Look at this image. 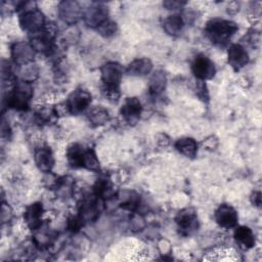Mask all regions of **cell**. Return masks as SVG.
I'll return each mask as SVG.
<instances>
[{"mask_svg":"<svg viewBox=\"0 0 262 262\" xmlns=\"http://www.w3.org/2000/svg\"><path fill=\"white\" fill-rule=\"evenodd\" d=\"M251 202L254 206L260 207V205H261V193H260V191H254L251 194Z\"/></svg>","mask_w":262,"mask_h":262,"instance_id":"obj_32","label":"cell"},{"mask_svg":"<svg viewBox=\"0 0 262 262\" xmlns=\"http://www.w3.org/2000/svg\"><path fill=\"white\" fill-rule=\"evenodd\" d=\"M35 55V50L31 44L26 42H16L11 47V56L17 64L26 66L31 63Z\"/></svg>","mask_w":262,"mask_h":262,"instance_id":"obj_13","label":"cell"},{"mask_svg":"<svg viewBox=\"0 0 262 262\" xmlns=\"http://www.w3.org/2000/svg\"><path fill=\"white\" fill-rule=\"evenodd\" d=\"M42 215H43V206L41 203H34L30 205L25 213L24 220L26 224L33 230L41 227L42 224Z\"/></svg>","mask_w":262,"mask_h":262,"instance_id":"obj_15","label":"cell"},{"mask_svg":"<svg viewBox=\"0 0 262 262\" xmlns=\"http://www.w3.org/2000/svg\"><path fill=\"white\" fill-rule=\"evenodd\" d=\"M179 232L182 235H190L199 228L196 212L193 208H185L178 212L175 218Z\"/></svg>","mask_w":262,"mask_h":262,"instance_id":"obj_5","label":"cell"},{"mask_svg":"<svg viewBox=\"0 0 262 262\" xmlns=\"http://www.w3.org/2000/svg\"><path fill=\"white\" fill-rule=\"evenodd\" d=\"M108 15L107 8L101 3H94L90 5L83 14L85 24L90 27L97 29L104 21H106Z\"/></svg>","mask_w":262,"mask_h":262,"instance_id":"obj_8","label":"cell"},{"mask_svg":"<svg viewBox=\"0 0 262 262\" xmlns=\"http://www.w3.org/2000/svg\"><path fill=\"white\" fill-rule=\"evenodd\" d=\"M58 15L60 19L69 25L77 23L82 16L81 7L76 1H62L58 5Z\"/></svg>","mask_w":262,"mask_h":262,"instance_id":"obj_12","label":"cell"},{"mask_svg":"<svg viewBox=\"0 0 262 262\" xmlns=\"http://www.w3.org/2000/svg\"><path fill=\"white\" fill-rule=\"evenodd\" d=\"M38 76V69L36 67V64L33 63H28L26 66H24V70L21 71V77L24 81L27 82H32L33 80H35Z\"/></svg>","mask_w":262,"mask_h":262,"instance_id":"obj_27","label":"cell"},{"mask_svg":"<svg viewBox=\"0 0 262 262\" xmlns=\"http://www.w3.org/2000/svg\"><path fill=\"white\" fill-rule=\"evenodd\" d=\"M88 120L92 126H101L104 125L110 120L108 112L102 106H95L91 108L87 114Z\"/></svg>","mask_w":262,"mask_h":262,"instance_id":"obj_23","label":"cell"},{"mask_svg":"<svg viewBox=\"0 0 262 262\" xmlns=\"http://www.w3.org/2000/svg\"><path fill=\"white\" fill-rule=\"evenodd\" d=\"M227 59L234 71H239L248 63L249 55L242 45L231 44L227 50Z\"/></svg>","mask_w":262,"mask_h":262,"instance_id":"obj_14","label":"cell"},{"mask_svg":"<svg viewBox=\"0 0 262 262\" xmlns=\"http://www.w3.org/2000/svg\"><path fill=\"white\" fill-rule=\"evenodd\" d=\"M32 95L33 88L30 82L24 80L16 82L11 90L7 93L5 98L6 105L17 111H27L29 108V102Z\"/></svg>","mask_w":262,"mask_h":262,"instance_id":"obj_3","label":"cell"},{"mask_svg":"<svg viewBox=\"0 0 262 262\" xmlns=\"http://www.w3.org/2000/svg\"><path fill=\"white\" fill-rule=\"evenodd\" d=\"M152 70V63L148 58H137L127 67V73L131 76H145Z\"/></svg>","mask_w":262,"mask_h":262,"instance_id":"obj_19","label":"cell"},{"mask_svg":"<svg viewBox=\"0 0 262 262\" xmlns=\"http://www.w3.org/2000/svg\"><path fill=\"white\" fill-rule=\"evenodd\" d=\"M237 213L233 207L227 204L220 205L215 211V220L223 228H233L237 224Z\"/></svg>","mask_w":262,"mask_h":262,"instance_id":"obj_11","label":"cell"},{"mask_svg":"<svg viewBox=\"0 0 262 262\" xmlns=\"http://www.w3.org/2000/svg\"><path fill=\"white\" fill-rule=\"evenodd\" d=\"M186 2L184 1H175V0H172V1H164L163 2V6H165L167 9H178V8H181L183 5H185Z\"/></svg>","mask_w":262,"mask_h":262,"instance_id":"obj_31","label":"cell"},{"mask_svg":"<svg viewBox=\"0 0 262 262\" xmlns=\"http://www.w3.org/2000/svg\"><path fill=\"white\" fill-rule=\"evenodd\" d=\"M90 102H91V94L87 90L76 89L68 97L66 105L68 107L69 114L78 115L84 112L89 106Z\"/></svg>","mask_w":262,"mask_h":262,"instance_id":"obj_7","label":"cell"},{"mask_svg":"<svg viewBox=\"0 0 262 262\" xmlns=\"http://www.w3.org/2000/svg\"><path fill=\"white\" fill-rule=\"evenodd\" d=\"M237 29L236 24L231 20L213 18L207 23L205 33L212 43L217 46H224Z\"/></svg>","mask_w":262,"mask_h":262,"instance_id":"obj_2","label":"cell"},{"mask_svg":"<svg viewBox=\"0 0 262 262\" xmlns=\"http://www.w3.org/2000/svg\"><path fill=\"white\" fill-rule=\"evenodd\" d=\"M85 169L91 170V171H99V162L98 159L95 155V152L90 149L87 148L86 149V154H85V159H84V167Z\"/></svg>","mask_w":262,"mask_h":262,"instance_id":"obj_26","label":"cell"},{"mask_svg":"<svg viewBox=\"0 0 262 262\" xmlns=\"http://www.w3.org/2000/svg\"><path fill=\"white\" fill-rule=\"evenodd\" d=\"M142 106L137 97H128L121 107V115L129 125H135L141 115Z\"/></svg>","mask_w":262,"mask_h":262,"instance_id":"obj_10","label":"cell"},{"mask_svg":"<svg viewBox=\"0 0 262 262\" xmlns=\"http://www.w3.org/2000/svg\"><path fill=\"white\" fill-rule=\"evenodd\" d=\"M98 33L100 35H102L103 37H110V36H113L116 31H117V25L116 23L107 19L106 21H104L101 26H99L97 29Z\"/></svg>","mask_w":262,"mask_h":262,"instance_id":"obj_28","label":"cell"},{"mask_svg":"<svg viewBox=\"0 0 262 262\" xmlns=\"http://www.w3.org/2000/svg\"><path fill=\"white\" fill-rule=\"evenodd\" d=\"M236 244L244 250H249L255 246V235L248 226H238L233 234Z\"/></svg>","mask_w":262,"mask_h":262,"instance_id":"obj_18","label":"cell"},{"mask_svg":"<svg viewBox=\"0 0 262 262\" xmlns=\"http://www.w3.org/2000/svg\"><path fill=\"white\" fill-rule=\"evenodd\" d=\"M35 163L40 171L50 172L54 166V157L48 146L39 147L35 152Z\"/></svg>","mask_w":262,"mask_h":262,"instance_id":"obj_16","label":"cell"},{"mask_svg":"<svg viewBox=\"0 0 262 262\" xmlns=\"http://www.w3.org/2000/svg\"><path fill=\"white\" fill-rule=\"evenodd\" d=\"M231 9H234V12L238 11V9H239V4H238L237 2H231V3H229V5H228V7H227V12L229 13V12L231 11Z\"/></svg>","mask_w":262,"mask_h":262,"instance_id":"obj_33","label":"cell"},{"mask_svg":"<svg viewBox=\"0 0 262 262\" xmlns=\"http://www.w3.org/2000/svg\"><path fill=\"white\" fill-rule=\"evenodd\" d=\"M183 26H184V21L182 17L178 14H173L168 16L167 18L164 19V23H163V28L165 32L171 36L179 35L183 29Z\"/></svg>","mask_w":262,"mask_h":262,"instance_id":"obj_22","label":"cell"},{"mask_svg":"<svg viewBox=\"0 0 262 262\" xmlns=\"http://www.w3.org/2000/svg\"><path fill=\"white\" fill-rule=\"evenodd\" d=\"M27 2H20L16 7L17 10H23L19 15V26L24 31L31 33L32 35L38 33L45 27L44 14L38 8H25Z\"/></svg>","mask_w":262,"mask_h":262,"instance_id":"obj_4","label":"cell"},{"mask_svg":"<svg viewBox=\"0 0 262 262\" xmlns=\"http://www.w3.org/2000/svg\"><path fill=\"white\" fill-rule=\"evenodd\" d=\"M167 78L166 74L163 71H157L152 74L149 84H148V91L151 96L160 95L166 88Z\"/></svg>","mask_w":262,"mask_h":262,"instance_id":"obj_20","label":"cell"},{"mask_svg":"<svg viewBox=\"0 0 262 262\" xmlns=\"http://www.w3.org/2000/svg\"><path fill=\"white\" fill-rule=\"evenodd\" d=\"M196 94L198 96L204 100V101H208L209 99V93H208V90H207V86L205 84V81H200L199 80V83L196 85Z\"/></svg>","mask_w":262,"mask_h":262,"instance_id":"obj_29","label":"cell"},{"mask_svg":"<svg viewBox=\"0 0 262 262\" xmlns=\"http://www.w3.org/2000/svg\"><path fill=\"white\" fill-rule=\"evenodd\" d=\"M123 77V68L118 62H106L100 69L102 91L107 99L116 101L119 97V87Z\"/></svg>","mask_w":262,"mask_h":262,"instance_id":"obj_1","label":"cell"},{"mask_svg":"<svg viewBox=\"0 0 262 262\" xmlns=\"http://www.w3.org/2000/svg\"><path fill=\"white\" fill-rule=\"evenodd\" d=\"M86 149L79 143H73L67 150V159L70 166L74 168H83Z\"/></svg>","mask_w":262,"mask_h":262,"instance_id":"obj_17","label":"cell"},{"mask_svg":"<svg viewBox=\"0 0 262 262\" xmlns=\"http://www.w3.org/2000/svg\"><path fill=\"white\" fill-rule=\"evenodd\" d=\"M82 224H83V221L81 220V218L79 216L72 217L68 222V228L71 231H77V230H79V228L81 227Z\"/></svg>","mask_w":262,"mask_h":262,"instance_id":"obj_30","label":"cell"},{"mask_svg":"<svg viewBox=\"0 0 262 262\" xmlns=\"http://www.w3.org/2000/svg\"><path fill=\"white\" fill-rule=\"evenodd\" d=\"M175 148L187 158H194L198 151V143L193 138L182 137L175 142Z\"/></svg>","mask_w":262,"mask_h":262,"instance_id":"obj_21","label":"cell"},{"mask_svg":"<svg viewBox=\"0 0 262 262\" xmlns=\"http://www.w3.org/2000/svg\"><path fill=\"white\" fill-rule=\"evenodd\" d=\"M120 205L125 210L136 211L140 206V198L134 191H125L120 198Z\"/></svg>","mask_w":262,"mask_h":262,"instance_id":"obj_24","label":"cell"},{"mask_svg":"<svg viewBox=\"0 0 262 262\" xmlns=\"http://www.w3.org/2000/svg\"><path fill=\"white\" fill-rule=\"evenodd\" d=\"M112 183L106 178H99L96 180L93 186V194L99 196L100 199H106L113 194Z\"/></svg>","mask_w":262,"mask_h":262,"instance_id":"obj_25","label":"cell"},{"mask_svg":"<svg viewBox=\"0 0 262 262\" xmlns=\"http://www.w3.org/2000/svg\"><path fill=\"white\" fill-rule=\"evenodd\" d=\"M191 72L200 81L212 79L215 76L216 69L214 62L205 54H199L191 63Z\"/></svg>","mask_w":262,"mask_h":262,"instance_id":"obj_6","label":"cell"},{"mask_svg":"<svg viewBox=\"0 0 262 262\" xmlns=\"http://www.w3.org/2000/svg\"><path fill=\"white\" fill-rule=\"evenodd\" d=\"M102 209V199L95 194L86 199L79 210V217L83 222L94 221Z\"/></svg>","mask_w":262,"mask_h":262,"instance_id":"obj_9","label":"cell"}]
</instances>
